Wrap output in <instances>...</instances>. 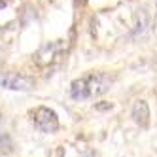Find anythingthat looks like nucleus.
<instances>
[{
	"label": "nucleus",
	"mask_w": 157,
	"mask_h": 157,
	"mask_svg": "<svg viewBox=\"0 0 157 157\" xmlns=\"http://www.w3.org/2000/svg\"><path fill=\"white\" fill-rule=\"evenodd\" d=\"M0 151L2 153H12L13 151L12 138H10V134H6V132H0Z\"/></svg>",
	"instance_id": "nucleus-7"
},
{
	"label": "nucleus",
	"mask_w": 157,
	"mask_h": 157,
	"mask_svg": "<svg viewBox=\"0 0 157 157\" xmlns=\"http://www.w3.org/2000/svg\"><path fill=\"white\" fill-rule=\"evenodd\" d=\"M0 87L12 89V91H30V89H34V80L25 74L4 72L0 74Z\"/></svg>",
	"instance_id": "nucleus-4"
},
{
	"label": "nucleus",
	"mask_w": 157,
	"mask_h": 157,
	"mask_svg": "<svg viewBox=\"0 0 157 157\" xmlns=\"http://www.w3.org/2000/svg\"><path fill=\"white\" fill-rule=\"evenodd\" d=\"M132 119L134 123L140 127V129H148L150 127V106L146 100L138 98V100H134V104H132Z\"/></svg>",
	"instance_id": "nucleus-5"
},
{
	"label": "nucleus",
	"mask_w": 157,
	"mask_h": 157,
	"mask_svg": "<svg viewBox=\"0 0 157 157\" xmlns=\"http://www.w3.org/2000/svg\"><path fill=\"white\" fill-rule=\"evenodd\" d=\"M114 83V76L102 74V72H91L85 78H78L70 85V97L74 100H85L104 95L110 85Z\"/></svg>",
	"instance_id": "nucleus-1"
},
{
	"label": "nucleus",
	"mask_w": 157,
	"mask_h": 157,
	"mask_svg": "<svg viewBox=\"0 0 157 157\" xmlns=\"http://www.w3.org/2000/svg\"><path fill=\"white\" fill-rule=\"evenodd\" d=\"M114 108V102H97L95 104V110H98V112H108V110H112Z\"/></svg>",
	"instance_id": "nucleus-8"
},
{
	"label": "nucleus",
	"mask_w": 157,
	"mask_h": 157,
	"mask_svg": "<svg viewBox=\"0 0 157 157\" xmlns=\"http://www.w3.org/2000/svg\"><path fill=\"white\" fill-rule=\"evenodd\" d=\"M30 119L34 127L42 132H57L59 131V117L57 114L48 106H38L30 112Z\"/></svg>",
	"instance_id": "nucleus-2"
},
{
	"label": "nucleus",
	"mask_w": 157,
	"mask_h": 157,
	"mask_svg": "<svg viewBox=\"0 0 157 157\" xmlns=\"http://www.w3.org/2000/svg\"><path fill=\"white\" fill-rule=\"evenodd\" d=\"M76 2H78V4H80V6H82V8H83V6H85V4H87V0H76Z\"/></svg>",
	"instance_id": "nucleus-10"
},
{
	"label": "nucleus",
	"mask_w": 157,
	"mask_h": 157,
	"mask_svg": "<svg viewBox=\"0 0 157 157\" xmlns=\"http://www.w3.org/2000/svg\"><path fill=\"white\" fill-rule=\"evenodd\" d=\"M91 36H97V21L91 19Z\"/></svg>",
	"instance_id": "nucleus-9"
},
{
	"label": "nucleus",
	"mask_w": 157,
	"mask_h": 157,
	"mask_svg": "<svg viewBox=\"0 0 157 157\" xmlns=\"http://www.w3.org/2000/svg\"><path fill=\"white\" fill-rule=\"evenodd\" d=\"M6 6V0H0V8H4Z\"/></svg>",
	"instance_id": "nucleus-11"
},
{
	"label": "nucleus",
	"mask_w": 157,
	"mask_h": 157,
	"mask_svg": "<svg viewBox=\"0 0 157 157\" xmlns=\"http://www.w3.org/2000/svg\"><path fill=\"white\" fill-rule=\"evenodd\" d=\"M61 53H63V40L46 42L44 46H40V49L34 55H32V61L38 66H42V68H46V66H51L61 57Z\"/></svg>",
	"instance_id": "nucleus-3"
},
{
	"label": "nucleus",
	"mask_w": 157,
	"mask_h": 157,
	"mask_svg": "<svg viewBox=\"0 0 157 157\" xmlns=\"http://www.w3.org/2000/svg\"><path fill=\"white\" fill-rule=\"evenodd\" d=\"M134 21H136V32L142 34V32L146 30V27H148V21H150L148 12H146V10H138L136 15H134Z\"/></svg>",
	"instance_id": "nucleus-6"
}]
</instances>
